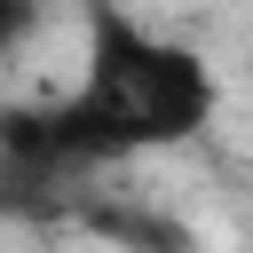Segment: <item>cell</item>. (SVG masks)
Segmentation results:
<instances>
[{"label": "cell", "instance_id": "1", "mask_svg": "<svg viewBox=\"0 0 253 253\" xmlns=\"http://www.w3.org/2000/svg\"><path fill=\"white\" fill-rule=\"evenodd\" d=\"M213 63L150 24H134L119 0L87 16V71L71 95L0 111V166L8 174H95L142 150H174L213 126Z\"/></svg>", "mask_w": 253, "mask_h": 253}, {"label": "cell", "instance_id": "2", "mask_svg": "<svg viewBox=\"0 0 253 253\" xmlns=\"http://www.w3.org/2000/svg\"><path fill=\"white\" fill-rule=\"evenodd\" d=\"M24 24H32V0H0V47L24 40Z\"/></svg>", "mask_w": 253, "mask_h": 253}]
</instances>
